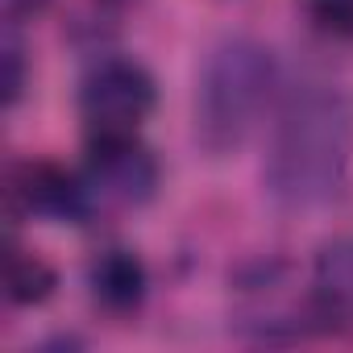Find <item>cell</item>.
Listing matches in <instances>:
<instances>
[{
	"label": "cell",
	"instance_id": "obj_7",
	"mask_svg": "<svg viewBox=\"0 0 353 353\" xmlns=\"http://www.w3.org/2000/svg\"><path fill=\"white\" fill-rule=\"evenodd\" d=\"M312 291L324 316H353V237L320 250Z\"/></svg>",
	"mask_w": 353,
	"mask_h": 353
},
{
	"label": "cell",
	"instance_id": "obj_2",
	"mask_svg": "<svg viewBox=\"0 0 353 353\" xmlns=\"http://www.w3.org/2000/svg\"><path fill=\"white\" fill-rule=\"evenodd\" d=\"M279 88L274 54L254 38H225L208 50L200 79H196V141L212 158L237 154L245 137L258 129L262 112L270 108Z\"/></svg>",
	"mask_w": 353,
	"mask_h": 353
},
{
	"label": "cell",
	"instance_id": "obj_5",
	"mask_svg": "<svg viewBox=\"0 0 353 353\" xmlns=\"http://www.w3.org/2000/svg\"><path fill=\"white\" fill-rule=\"evenodd\" d=\"M9 204L30 221H83L92 212V192L83 174L50 158H30L9 170Z\"/></svg>",
	"mask_w": 353,
	"mask_h": 353
},
{
	"label": "cell",
	"instance_id": "obj_4",
	"mask_svg": "<svg viewBox=\"0 0 353 353\" xmlns=\"http://www.w3.org/2000/svg\"><path fill=\"white\" fill-rule=\"evenodd\" d=\"M83 183L92 192V204L112 208H137L158 188V162L141 145L137 133L129 137H88V170Z\"/></svg>",
	"mask_w": 353,
	"mask_h": 353
},
{
	"label": "cell",
	"instance_id": "obj_3",
	"mask_svg": "<svg viewBox=\"0 0 353 353\" xmlns=\"http://www.w3.org/2000/svg\"><path fill=\"white\" fill-rule=\"evenodd\" d=\"M154 79L141 63L108 59L100 63L79 92V112L88 125V137H129L145 125L154 112Z\"/></svg>",
	"mask_w": 353,
	"mask_h": 353
},
{
	"label": "cell",
	"instance_id": "obj_10",
	"mask_svg": "<svg viewBox=\"0 0 353 353\" xmlns=\"http://www.w3.org/2000/svg\"><path fill=\"white\" fill-rule=\"evenodd\" d=\"M21 83H26V75H21V46L9 38L5 42V104H17Z\"/></svg>",
	"mask_w": 353,
	"mask_h": 353
},
{
	"label": "cell",
	"instance_id": "obj_6",
	"mask_svg": "<svg viewBox=\"0 0 353 353\" xmlns=\"http://www.w3.org/2000/svg\"><path fill=\"white\" fill-rule=\"evenodd\" d=\"M96 303L108 312H129L145 299V266L133 250H104L88 270Z\"/></svg>",
	"mask_w": 353,
	"mask_h": 353
},
{
	"label": "cell",
	"instance_id": "obj_9",
	"mask_svg": "<svg viewBox=\"0 0 353 353\" xmlns=\"http://www.w3.org/2000/svg\"><path fill=\"white\" fill-rule=\"evenodd\" d=\"M303 13L320 34L353 42V0H303Z\"/></svg>",
	"mask_w": 353,
	"mask_h": 353
},
{
	"label": "cell",
	"instance_id": "obj_1",
	"mask_svg": "<svg viewBox=\"0 0 353 353\" xmlns=\"http://www.w3.org/2000/svg\"><path fill=\"white\" fill-rule=\"evenodd\" d=\"M353 170V104L328 83L295 88L270 129L262 183L287 212H316L345 196Z\"/></svg>",
	"mask_w": 353,
	"mask_h": 353
},
{
	"label": "cell",
	"instance_id": "obj_8",
	"mask_svg": "<svg viewBox=\"0 0 353 353\" xmlns=\"http://www.w3.org/2000/svg\"><path fill=\"white\" fill-rule=\"evenodd\" d=\"M54 266L42 258V254H30L21 250L17 241H9V254H5V291H9V303L13 307H38L54 295Z\"/></svg>",
	"mask_w": 353,
	"mask_h": 353
}]
</instances>
